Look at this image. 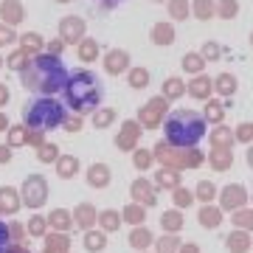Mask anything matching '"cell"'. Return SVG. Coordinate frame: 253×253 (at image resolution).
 Returning <instances> with one entry per match:
<instances>
[{"label":"cell","instance_id":"1","mask_svg":"<svg viewBox=\"0 0 253 253\" xmlns=\"http://www.w3.org/2000/svg\"><path fill=\"white\" fill-rule=\"evenodd\" d=\"M68 79H71V73L62 65V59L51 54L34 56L23 71V87L34 96H56L65 90Z\"/></svg>","mask_w":253,"mask_h":253},{"label":"cell","instance_id":"2","mask_svg":"<svg viewBox=\"0 0 253 253\" xmlns=\"http://www.w3.org/2000/svg\"><path fill=\"white\" fill-rule=\"evenodd\" d=\"M163 132L172 146H197L206 135V121L194 110H172L163 121Z\"/></svg>","mask_w":253,"mask_h":253},{"label":"cell","instance_id":"3","mask_svg":"<svg viewBox=\"0 0 253 253\" xmlns=\"http://www.w3.org/2000/svg\"><path fill=\"white\" fill-rule=\"evenodd\" d=\"M65 104L73 107L76 113H87V110H96L104 99V87L96 73L90 71H79L73 73L68 84H65Z\"/></svg>","mask_w":253,"mask_h":253},{"label":"cell","instance_id":"4","mask_svg":"<svg viewBox=\"0 0 253 253\" xmlns=\"http://www.w3.org/2000/svg\"><path fill=\"white\" fill-rule=\"evenodd\" d=\"M23 121H26L28 129H37V132L56 129V126H62V121H65V104H59L54 96H37L34 101L26 104Z\"/></svg>","mask_w":253,"mask_h":253},{"label":"cell","instance_id":"5","mask_svg":"<svg viewBox=\"0 0 253 253\" xmlns=\"http://www.w3.org/2000/svg\"><path fill=\"white\" fill-rule=\"evenodd\" d=\"M9 228H6V222H0V253H6V248H9Z\"/></svg>","mask_w":253,"mask_h":253}]
</instances>
